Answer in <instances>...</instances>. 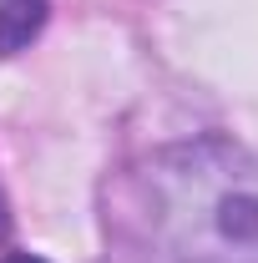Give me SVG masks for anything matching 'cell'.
<instances>
[{
	"instance_id": "6da1fadb",
	"label": "cell",
	"mask_w": 258,
	"mask_h": 263,
	"mask_svg": "<svg viewBox=\"0 0 258 263\" xmlns=\"http://www.w3.org/2000/svg\"><path fill=\"white\" fill-rule=\"evenodd\" d=\"M112 223L147 263H258V162L218 137L167 147L132 172Z\"/></svg>"
},
{
	"instance_id": "7a4b0ae2",
	"label": "cell",
	"mask_w": 258,
	"mask_h": 263,
	"mask_svg": "<svg viewBox=\"0 0 258 263\" xmlns=\"http://www.w3.org/2000/svg\"><path fill=\"white\" fill-rule=\"evenodd\" d=\"M46 10L51 0H0V56L26 51L46 26Z\"/></svg>"
},
{
	"instance_id": "3957f363",
	"label": "cell",
	"mask_w": 258,
	"mask_h": 263,
	"mask_svg": "<svg viewBox=\"0 0 258 263\" xmlns=\"http://www.w3.org/2000/svg\"><path fill=\"white\" fill-rule=\"evenodd\" d=\"M0 263H46V258H31V253H15V258H0Z\"/></svg>"
},
{
	"instance_id": "277c9868",
	"label": "cell",
	"mask_w": 258,
	"mask_h": 263,
	"mask_svg": "<svg viewBox=\"0 0 258 263\" xmlns=\"http://www.w3.org/2000/svg\"><path fill=\"white\" fill-rule=\"evenodd\" d=\"M0 223H5V218H0Z\"/></svg>"
}]
</instances>
